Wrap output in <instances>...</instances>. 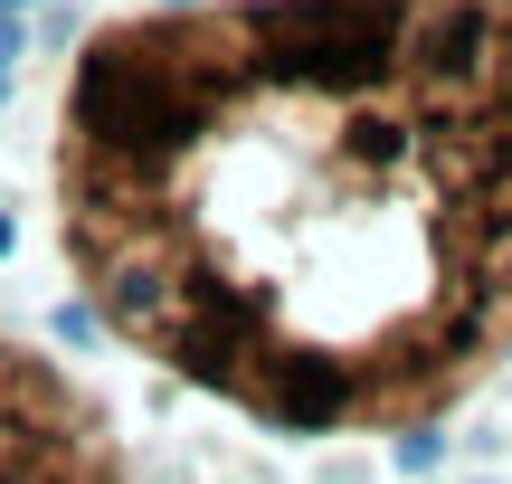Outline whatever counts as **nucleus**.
I'll return each mask as SVG.
<instances>
[{
  "mask_svg": "<svg viewBox=\"0 0 512 484\" xmlns=\"http://www.w3.org/2000/svg\"><path fill=\"white\" fill-rule=\"evenodd\" d=\"M57 190L105 333L285 437H408L512 361V0L105 29Z\"/></svg>",
  "mask_w": 512,
  "mask_h": 484,
  "instance_id": "1",
  "label": "nucleus"
},
{
  "mask_svg": "<svg viewBox=\"0 0 512 484\" xmlns=\"http://www.w3.org/2000/svg\"><path fill=\"white\" fill-rule=\"evenodd\" d=\"M10 247H19V219H10V209H0V257H10Z\"/></svg>",
  "mask_w": 512,
  "mask_h": 484,
  "instance_id": "5",
  "label": "nucleus"
},
{
  "mask_svg": "<svg viewBox=\"0 0 512 484\" xmlns=\"http://www.w3.org/2000/svg\"><path fill=\"white\" fill-rule=\"evenodd\" d=\"M0 10H10V19H19V10H29V0H0Z\"/></svg>",
  "mask_w": 512,
  "mask_h": 484,
  "instance_id": "6",
  "label": "nucleus"
},
{
  "mask_svg": "<svg viewBox=\"0 0 512 484\" xmlns=\"http://www.w3.org/2000/svg\"><path fill=\"white\" fill-rule=\"evenodd\" d=\"M399 466H408V475H427V466H437V437L408 428V437H399Z\"/></svg>",
  "mask_w": 512,
  "mask_h": 484,
  "instance_id": "3",
  "label": "nucleus"
},
{
  "mask_svg": "<svg viewBox=\"0 0 512 484\" xmlns=\"http://www.w3.org/2000/svg\"><path fill=\"white\" fill-rule=\"evenodd\" d=\"M0 484H124V466H114L105 428L86 418V399L57 390L0 428Z\"/></svg>",
  "mask_w": 512,
  "mask_h": 484,
  "instance_id": "2",
  "label": "nucleus"
},
{
  "mask_svg": "<svg viewBox=\"0 0 512 484\" xmlns=\"http://www.w3.org/2000/svg\"><path fill=\"white\" fill-rule=\"evenodd\" d=\"M10 57H19V19L0 10V95H10Z\"/></svg>",
  "mask_w": 512,
  "mask_h": 484,
  "instance_id": "4",
  "label": "nucleus"
}]
</instances>
